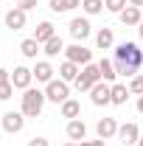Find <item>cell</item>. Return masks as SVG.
Segmentation results:
<instances>
[{"mask_svg": "<svg viewBox=\"0 0 143 146\" xmlns=\"http://www.w3.org/2000/svg\"><path fill=\"white\" fill-rule=\"evenodd\" d=\"M118 17H121V23H124V25H140L143 14H140V9H138V6H126Z\"/></svg>", "mask_w": 143, "mask_h": 146, "instance_id": "cell-17", "label": "cell"}, {"mask_svg": "<svg viewBox=\"0 0 143 146\" xmlns=\"http://www.w3.org/2000/svg\"><path fill=\"white\" fill-rule=\"evenodd\" d=\"M31 82H34V70H31V68L17 65V68L11 70V84H14L17 90H28V87H31Z\"/></svg>", "mask_w": 143, "mask_h": 146, "instance_id": "cell-7", "label": "cell"}, {"mask_svg": "<svg viewBox=\"0 0 143 146\" xmlns=\"http://www.w3.org/2000/svg\"><path fill=\"white\" fill-rule=\"evenodd\" d=\"M6 82H11V70L0 68V84H6Z\"/></svg>", "mask_w": 143, "mask_h": 146, "instance_id": "cell-31", "label": "cell"}, {"mask_svg": "<svg viewBox=\"0 0 143 146\" xmlns=\"http://www.w3.org/2000/svg\"><path fill=\"white\" fill-rule=\"evenodd\" d=\"M79 115H81V104H79L76 98H68V101L62 104V118L73 121V118H79Z\"/></svg>", "mask_w": 143, "mask_h": 146, "instance_id": "cell-20", "label": "cell"}, {"mask_svg": "<svg viewBox=\"0 0 143 146\" xmlns=\"http://www.w3.org/2000/svg\"><path fill=\"white\" fill-rule=\"evenodd\" d=\"M68 138L70 141H87V124L81 121V118H73V121H68Z\"/></svg>", "mask_w": 143, "mask_h": 146, "instance_id": "cell-13", "label": "cell"}, {"mask_svg": "<svg viewBox=\"0 0 143 146\" xmlns=\"http://www.w3.org/2000/svg\"><path fill=\"white\" fill-rule=\"evenodd\" d=\"M48 6H51V11L59 14V11H73V9H79V6H81V0H51Z\"/></svg>", "mask_w": 143, "mask_h": 146, "instance_id": "cell-22", "label": "cell"}, {"mask_svg": "<svg viewBox=\"0 0 143 146\" xmlns=\"http://www.w3.org/2000/svg\"><path fill=\"white\" fill-rule=\"evenodd\" d=\"M65 56H68L70 62H76V65H81V68L93 62V51H90V48H84L81 42H73L70 48H65Z\"/></svg>", "mask_w": 143, "mask_h": 146, "instance_id": "cell-5", "label": "cell"}, {"mask_svg": "<svg viewBox=\"0 0 143 146\" xmlns=\"http://www.w3.org/2000/svg\"><path fill=\"white\" fill-rule=\"evenodd\" d=\"M20 54H23V56H28V59H36V54H39V42H36L34 36L23 39V42H20Z\"/></svg>", "mask_w": 143, "mask_h": 146, "instance_id": "cell-21", "label": "cell"}, {"mask_svg": "<svg viewBox=\"0 0 143 146\" xmlns=\"http://www.w3.org/2000/svg\"><path fill=\"white\" fill-rule=\"evenodd\" d=\"M56 36V31H54V23H48V20H42L39 25H36V34H34V39L39 42V45H45L48 39H54Z\"/></svg>", "mask_w": 143, "mask_h": 146, "instance_id": "cell-15", "label": "cell"}, {"mask_svg": "<svg viewBox=\"0 0 143 146\" xmlns=\"http://www.w3.org/2000/svg\"><path fill=\"white\" fill-rule=\"evenodd\" d=\"M112 42H115V34H112V28H101V31L95 34V45H98L101 51H109V48H112Z\"/></svg>", "mask_w": 143, "mask_h": 146, "instance_id": "cell-19", "label": "cell"}, {"mask_svg": "<svg viewBox=\"0 0 143 146\" xmlns=\"http://www.w3.org/2000/svg\"><path fill=\"white\" fill-rule=\"evenodd\" d=\"M23 127H25V115H23V112H17V110H11V112H6V115H3V129H6L9 135H14V132H20Z\"/></svg>", "mask_w": 143, "mask_h": 146, "instance_id": "cell-10", "label": "cell"}, {"mask_svg": "<svg viewBox=\"0 0 143 146\" xmlns=\"http://www.w3.org/2000/svg\"><path fill=\"white\" fill-rule=\"evenodd\" d=\"M129 93H135V96H143V76H132V82H129Z\"/></svg>", "mask_w": 143, "mask_h": 146, "instance_id": "cell-27", "label": "cell"}, {"mask_svg": "<svg viewBox=\"0 0 143 146\" xmlns=\"http://www.w3.org/2000/svg\"><path fill=\"white\" fill-rule=\"evenodd\" d=\"M79 73H81V68H79L76 62H70V59H65V62L59 65V79H65V82H76Z\"/></svg>", "mask_w": 143, "mask_h": 146, "instance_id": "cell-14", "label": "cell"}, {"mask_svg": "<svg viewBox=\"0 0 143 146\" xmlns=\"http://www.w3.org/2000/svg\"><path fill=\"white\" fill-rule=\"evenodd\" d=\"M68 28H70V36L76 39V42H84V39L90 36V31H93V25H90L87 17H73Z\"/></svg>", "mask_w": 143, "mask_h": 146, "instance_id": "cell-9", "label": "cell"}, {"mask_svg": "<svg viewBox=\"0 0 143 146\" xmlns=\"http://www.w3.org/2000/svg\"><path fill=\"white\" fill-rule=\"evenodd\" d=\"M115 73L118 76H138L143 65V51L135 45V42H121V45H115Z\"/></svg>", "mask_w": 143, "mask_h": 146, "instance_id": "cell-1", "label": "cell"}, {"mask_svg": "<svg viewBox=\"0 0 143 146\" xmlns=\"http://www.w3.org/2000/svg\"><path fill=\"white\" fill-rule=\"evenodd\" d=\"M20 9L31 11V9H36V0H20Z\"/></svg>", "mask_w": 143, "mask_h": 146, "instance_id": "cell-30", "label": "cell"}, {"mask_svg": "<svg viewBox=\"0 0 143 146\" xmlns=\"http://www.w3.org/2000/svg\"><path fill=\"white\" fill-rule=\"evenodd\" d=\"M101 82V70H98V65H84L81 68V73H79V79H76V90L79 93H90L95 84Z\"/></svg>", "mask_w": 143, "mask_h": 146, "instance_id": "cell-3", "label": "cell"}, {"mask_svg": "<svg viewBox=\"0 0 143 146\" xmlns=\"http://www.w3.org/2000/svg\"><path fill=\"white\" fill-rule=\"evenodd\" d=\"M126 98H129V87L126 84H112V104L121 107V104H126Z\"/></svg>", "mask_w": 143, "mask_h": 146, "instance_id": "cell-24", "label": "cell"}, {"mask_svg": "<svg viewBox=\"0 0 143 146\" xmlns=\"http://www.w3.org/2000/svg\"><path fill=\"white\" fill-rule=\"evenodd\" d=\"M138 112L143 115V96H138Z\"/></svg>", "mask_w": 143, "mask_h": 146, "instance_id": "cell-33", "label": "cell"}, {"mask_svg": "<svg viewBox=\"0 0 143 146\" xmlns=\"http://www.w3.org/2000/svg\"><path fill=\"white\" fill-rule=\"evenodd\" d=\"M98 70H101V82H107V84H112V82H115V76H118V73H115V62H112V59H101V62H98Z\"/></svg>", "mask_w": 143, "mask_h": 146, "instance_id": "cell-18", "label": "cell"}, {"mask_svg": "<svg viewBox=\"0 0 143 146\" xmlns=\"http://www.w3.org/2000/svg\"><path fill=\"white\" fill-rule=\"evenodd\" d=\"M84 14H101L104 11V0H81Z\"/></svg>", "mask_w": 143, "mask_h": 146, "instance_id": "cell-25", "label": "cell"}, {"mask_svg": "<svg viewBox=\"0 0 143 146\" xmlns=\"http://www.w3.org/2000/svg\"><path fill=\"white\" fill-rule=\"evenodd\" d=\"M129 6H138V9H140V6H143V0H129Z\"/></svg>", "mask_w": 143, "mask_h": 146, "instance_id": "cell-34", "label": "cell"}, {"mask_svg": "<svg viewBox=\"0 0 143 146\" xmlns=\"http://www.w3.org/2000/svg\"><path fill=\"white\" fill-rule=\"evenodd\" d=\"M34 79L42 82V84L54 82V68H51V62H36L34 65Z\"/></svg>", "mask_w": 143, "mask_h": 146, "instance_id": "cell-16", "label": "cell"}, {"mask_svg": "<svg viewBox=\"0 0 143 146\" xmlns=\"http://www.w3.org/2000/svg\"><path fill=\"white\" fill-rule=\"evenodd\" d=\"M138 146H143V138H140V141H138Z\"/></svg>", "mask_w": 143, "mask_h": 146, "instance_id": "cell-37", "label": "cell"}, {"mask_svg": "<svg viewBox=\"0 0 143 146\" xmlns=\"http://www.w3.org/2000/svg\"><path fill=\"white\" fill-rule=\"evenodd\" d=\"M126 6H129V0H104V9L107 11H115V14H121Z\"/></svg>", "mask_w": 143, "mask_h": 146, "instance_id": "cell-26", "label": "cell"}, {"mask_svg": "<svg viewBox=\"0 0 143 146\" xmlns=\"http://www.w3.org/2000/svg\"><path fill=\"white\" fill-rule=\"evenodd\" d=\"M45 98L54 101V104H65V101L70 98V87H68V82H65V79H54V82H48V84H45Z\"/></svg>", "mask_w": 143, "mask_h": 146, "instance_id": "cell-4", "label": "cell"}, {"mask_svg": "<svg viewBox=\"0 0 143 146\" xmlns=\"http://www.w3.org/2000/svg\"><path fill=\"white\" fill-rule=\"evenodd\" d=\"M95 132H98L101 141H109V138L118 135V121H115V118H101V121L95 124Z\"/></svg>", "mask_w": 143, "mask_h": 146, "instance_id": "cell-12", "label": "cell"}, {"mask_svg": "<svg viewBox=\"0 0 143 146\" xmlns=\"http://www.w3.org/2000/svg\"><path fill=\"white\" fill-rule=\"evenodd\" d=\"M45 56H59V54H65V42L59 39V36H54V39H48L45 42V51H42Z\"/></svg>", "mask_w": 143, "mask_h": 146, "instance_id": "cell-23", "label": "cell"}, {"mask_svg": "<svg viewBox=\"0 0 143 146\" xmlns=\"http://www.w3.org/2000/svg\"><path fill=\"white\" fill-rule=\"evenodd\" d=\"M25 9H9L6 11V28H11V31H20V28H25Z\"/></svg>", "mask_w": 143, "mask_h": 146, "instance_id": "cell-11", "label": "cell"}, {"mask_svg": "<svg viewBox=\"0 0 143 146\" xmlns=\"http://www.w3.org/2000/svg\"><path fill=\"white\" fill-rule=\"evenodd\" d=\"M28 146H51V143H48V138H31Z\"/></svg>", "mask_w": 143, "mask_h": 146, "instance_id": "cell-29", "label": "cell"}, {"mask_svg": "<svg viewBox=\"0 0 143 146\" xmlns=\"http://www.w3.org/2000/svg\"><path fill=\"white\" fill-rule=\"evenodd\" d=\"M14 90H17V87H14L11 82H6V84H0V101H9V98L14 96Z\"/></svg>", "mask_w": 143, "mask_h": 146, "instance_id": "cell-28", "label": "cell"}, {"mask_svg": "<svg viewBox=\"0 0 143 146\" xmlns=\"http://www.w3.org/2000/svg\"><path fill=\"white\" fill-rule=\"evenodd\" d=\"M138 34H140V39H143V20H140V25H138Z\"/></svg>", "mask_w": 143, "mask_h": 146, "instance_id": "cell-35", "label": "cell"}, {"mask_svg": "<svg viewBox=\"0 0 143 146\" xmlns=\"http://www.w3.org/2000/svg\"><path fill=\"white\" fill-rule=\"evenodd\" d=\"M79 146H107V143H104V141L98 138V141H81V143H79Z\"/></svg>", "mask_w": 143, "mask_h": 146, "instance_id": "cell-32", "label": "cell"}, {"mask_svg": "<svg viewBox=\"0 0 143 146\" xmlns=\"http://www.w3.org/2000/svg\"><path fill=\"white\" fill-rule=\"evenodd\" d=\"M90 101H93L95 107L112 104V84H107V82H98V84L90 90Z\"/></svg>", "mask_w": 143, "mask_h": 146, "instance_id": "cell-6", "label": "cell"}, {"mask_svg": "<svg viewBox=\"0 0 143 146\" xmlns=\"http://www.w3.org/2000/svg\"><path fill=\"white\" fill-rule=\"evenodd\" d=\"M118 138H121L124 146H138V141H140V127L132 124V121H126V124L118 127Z\"/></svg>", "mask_w": 143, "mask_h": 146, "instance_id": "cell-8", "label": "cell"}, {"mask_svg": "<svg viewBox=\"0 0 143 146\" xmlns=\"http://www.w3.org/2000/svg\"><path fill=\"white\" fill-rule=\"evenodd\" d=\"M65 146H79V143H76V141H70V143H65Z\"/></svg>", "mask_w": 143, "mask_h": 146, "instance_id": "cell-36", "label": "cell"}, {"mask_svg": "<svg viewBox=\"0 0 143 146\" xmlns=\"http://www.w3.org/2000/svg\"><path fill=\"white\" fill-rule=\"evenodd\" d=\"M23 107H20V112L25 115V118H36L39 112H42V107H45V93L36 90V87H28V90H23Z\"/></svg>", "mask_w": 143, "mask_h": 146, "instance_id": "cell-2", "label": "cell"}]
</instances>
